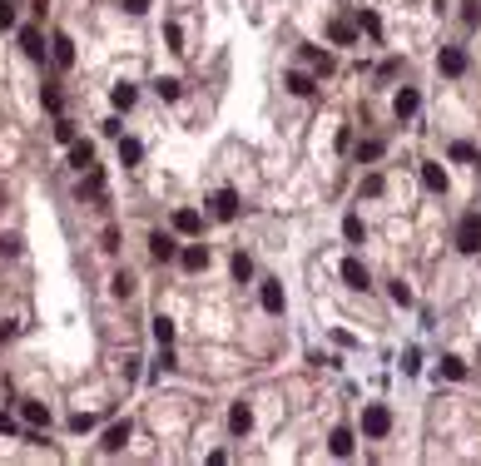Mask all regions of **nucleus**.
<instances>
[{
  "mask_svg": "<svg viewBox=\"0 0 481 466\" xmlns=\"http://www.w3.org/2000/svg\"><path fill=\"white\" fill-rule=\"evenodd\" d=\"M387 432H392V412H387L383 402L363 407V437H368V442H383Z\"/></svg>",
  "mask_w": 481,
  "mask_h": 466,
  "instance_id": "nucleus-1",
  "label": "nucleus"
},
{
  "mask_svg": "<svg viewBox=\"0 0 481 466\" xmlns=\"http://www.w3.org/2000/svg\"><path fill=\"white\" fill-rule=\"evenodd\" d=\"M437 70H442L447 80L467 75V50H462V45H442V50H437Z\"/></svg>",
  "mask_w": 481,
  "mask_h": 466,
  "instance_id": "nucleus-2",
  "label": "nucleus"
},
{
  "mask_svg": "<svg viewBox=\"0 0 481 466\" xmlns=\"http://www.w3.org/2000/svg\"><path fill=\"white\" fill-rule=\"evenodd\" d=\"M258 303H263V313H273V318H278V313L288 308V293H283V283H278V278H263V283H258Z\"/></svg>",
  "mask_w": 481,
  "mask_h": 466,
  "instance_id": "nucleus-3",
  "label": "nucleus"
},
{
  "mask_svg": "<svg viewBox=\"0 0 481 466\" xmlns=\"http://www.w3.org/2000/svg\"><path fill=\"white\" fill-rule=\"evenodd\" d=\"M457 248L462 253H481V214H467L457 224Z\"/></svg>",
  "mask_w": 481,
  "mask_h": 466,
  "instance_id": "nucleus-4",
  "label": "nucleus"
},
{
  "mask_svg": "<svg viewBox=\"0 0 481 466\" xmlns=\"http://www.w3.org/2000/svg\"><path fill=\"white\" fill-rule=\"evenodd\" d=\"M343 283H348V288H358V293H368V288H373L368 263H363V258H343Z\"/></svg>",
  "mask_w": 481,
  "mask_h": 466,
  "instance_id": "nucleus-5",
  "label": "nucleus"
},
{
  "mask_svg": "<svg viewBox=\"0 0 481 466\" xmlns=\"http://www.w3.org/2000/svg\"><path fill=\"white\" fill-rule=\"evenodd\" d=\"M179 268H184V273H203V268H208V248H203V243L179 248Z\"/></svg>",
  "mask_w": 481,
  "mask_h": 466,
  "instance_id": "nucleus-6",
  "label": "nucleus"
},
{
  "mask_svg": "<svg viewBox=\"0 0 481 466\" xmlns=\"http://www.w3.org/2000/svg\"><path fill=\"white\" fill-rule=\"evenodd\" d=\"M417 105H422V95H417L412 85L392 95V115H397V119H412V115H417Z\"/></svg>",
  "mask_w": 481,
  "mask_h": 466,
  "instance_id": "nucleus-7",
  "label": "nucleus"
},
{
  "mask_svg": "<svg viewBox=\"0 0 481 466\" xmlns=\"http://www.w3.org/2000/svg\"><path fill=\"white\" fill-rule=\"evenodd\" d=\"M174 229L184 233V238H198L203 233V214L198 209H174Z\"/></svg>",
  "mask_w": 481,
  "mask_h": 466,
  "instance_id": "nucleus-8",
  "label": "nucleus"
},
{
  "mask_svg": "<svg viewBox=\"0 0 481 466\" xmlns=\"http://www.w3.org/2000/svg\"><path fill=\"white\" fill-rule=\"evenodd\" d=\"M422 184H427V194H447V169L432 164V159H422Z\"/></svg>",
  "mask_w": 481,
  "mask_h": 466,
  "instance_id": "nucleus-9",
  "label": "nucleus"
},
{
  "mask_svg": "<svg viewBox=\"0 0 481 466\" xmlns=\"http://www.w3.org/2000/svg\"><path fill=\"white\" fill-rule=\"evenodd\" d=\"M50 55H55L60 70H70V65H75V40H70V35H55V40H50Z\"/></svg>",
  "mask_w": 481,
  "mask_h": 466,
  "instance_id": "nucleus-10",
  "label": "nucleus"
},
{
  "mask_svg": "<svg viewBox=\"0 0 481 466\" xmlns=\"http://www.w3.org/2000/svg\"><path fill=\"white\" fill-rule=\"evenodd\" d=\"M70 164H75L80 174L95 169V144H90V139H75V144H70Z\"/></svg>",
  "mask_w": 481,
  "mask_h": 466,
  "instance_id": "nucleus-11",
  "label": "nucleus"
},
{
  "mask_svg": "<svg viewBox=\"0 0 481 466\" xmlns=\"http://www.w3.org/2000/svg\"><path fill=\"white\" fill-rule=\"evenodd\" d=\"M213 214H218L223 224L238 219V194H233V189H218V194H213Z\"/></svg>",
  "mask_w": 481,
  "mask_h": 466,
  "instance_id": "nucleus-12",
  "label": "nucleus"
},
{
  "mask_svg": "<svg viewBox=\"0 0 481 466\" xmlns=\"http://www.w3.org/2000/svg\"><path fill=\"white\" fill-rule=\"evenodd\" d=\"M149 253H154L159 263H169V258H179V243H174L169 233H149Z\"/></svg>",
  "mask_w": 481,
  "mask_h": 466,
  "instance_id": "nucleus-13",
  "label": "nucleus"
},
{
  "mask_svg": "<svg viewBox=\"0 0 481 466\" xmlns=\"http://www.w3.org/2000/svg\"><path fill=\"white\" fill-rule=\"evenodd\" d=\"M20 417H25V427H50V407L45 402H20Z\"/></svg>",
  "mask_w": 481,
  "mask_h": 466,
  "instance_id": "nucleus-14",
  "label": "nucleus"
},
{
  "mask_svg": "<svg viewBox=\"0 0 481 466\" xmlns=\"http://www.w3.org/2000/svg\"><path fill=\"white\" fill-rule=\"evenodd\" d=\"M248 427H253V412H248V402H233V412H228V432H233V437H243Z\"/></svg>",
  "mask_w": 481,
  "mask_h": 466,
  "instance_id": "nucleus-15",
  "label": "nucleus"
},
{
  "mask_svg": "<svg viewBox=\"0 0 481 466\" xmlns=\"http://www.w3.org/2000/svg\"><path fill=\"white\" fill-rule=\"evenodd\" d=\"M353 447H358V437H353L348 427H338V432L328 437V452H333V457H353Z\"/></svg>",
  "mask_w": 481,
  "mask_h": 466,
  "instance_id": "nucleus-16",
  "label": "nucleus"
},
{
  "mask_svg": "<svg viewBox=\"0 0 481 466\" xmlns=\"http://www.w3.org/2000/svg\"><path fill=\"white\" fill-rule=\"evenodd\" d=\"M124 442H129V422H114V427L104 432L99 447H104V452H124Z\"/></svg>",
  "mask_w": 481,
  "mask_h": 466,
  "instance_id": "nucleus-17",
  "label": "nucleus"
},
{
  "mask_svg": "<svg viewBox=\"0 0 481 466\" xmlns=\"http://www.w3.org/2000/svg\"><path fill=\"white\" fill-rule=\"evenodd\" d=\"M343 238H348L353 248H363V243H368V229H363V219H358V214H348V219H343Z\"/></svg>",
  "mask_w": 481,
  "mask_h": 466,
  "instance_id": "nucleus-18",
  "label": "nucleus"
},
{
  "mask_svg": "<svg viewBox=\"0 0 481 466\" xmlns=\"http://www.w3.org/2000/svg\"><path fill=\"white\" fill-rule=\"evenodd\" d=\"M20 45H25L30 60H45V35L40 30H20Z\"/></svg>",
  "mask_w": 481,
  "mask_h": 466,
  "instance_id": "nucleus-19",
  "label": "nucleus"
},
{
  "mask_svg": "<svg viewBox=\"0 0 481 466\" xmlns=\"http://www.w3.org/2000/svg\"><path fill=\"white\" fill-rule=\"evenodd\" d=\"M139 159H144V144H139V139H124V134H119V164L129 169V164H139Z\"/></svg>",
  "mask_w": 481,
  "mask_h": 466,
  "instance_id": "nucleus-20",
  "label": "nucleus"
},
{
  "mask_svg": "<svg viewBox=\"0 0 481 466\" xmlns=\"http://www.w3.org/2000/svg\"><path fill=\"white\" fill-rule=\"evenodd\" d=\"M104 194V179H99V169H85V179H80V199H99Z\"/></svg>",
  "mask_w": 481,
  "mask_h": 466,
  "instance_id": "nucleus-21",
  "label": "nucleus"
},
{
  "mask_svg": "<svg viewBox=\"0 0 481 466\" xmlns=\"http://www.w3.org/2000/svg\"><path fill=\"white\" fill-rule=\"evenodd\" d=\"M328 40H333V45H353V40H358V30H353L348 20H333V25H328Z\"/></svg>",
  "mask_w": 481,
  "mask_h": 466,
  "instance_id": "nucleus-22",
  "label": "nucleus"
},
{
  "mask_svg": "<svg viewBox=\"0 0 481 466\" xmlns=\"http://www.w3.org/2000/svg\"><path fill=\"white\" fill-rule=\"evenodd\" d=\"M154 95H159V100H179V95H184V85H179L174 75H164V80H154Z\"/></svg>",
  "mask_w": 481,
  "mask_h": 466,
  "instance_id": "nucleus-23",
  "label": "nucleus"
},
{
  "mask_svg": "<svg viewBox=\"0 0 481 466\" xmlns=\"http://www.w3.org/2000/svg\"><path fill=\"white\" fill-rule=\"evenodd\" d=\"M109 100H114V110H134V100H139V95H134V85H114V90H109Z\"/></svg>",
  "mask_w": 481,
  "mask_h": 466,
  "instance_id": "nucleus-24",
  "label": "nucleus"
},
{
  "mask_svg": "<svg viewBox=\"0 0 481 466\" xmlns=\"http://www.w3.org/2000/svg\"><path fill=\"white\" fill-rule=\"evenodd\" d=\"M383 154H387V144H383V139H368V144L358 149V164H373V159H383Z\"/></svg>",
  "mask_w": 481,
  "mask_h": 466,
  "instance_id": "nucleus-25",
  "label": "nucleus"
},
{
  "mask_svg": "<svg viewBox=\"0 0 481 466\" xmlns=\"http://www.w3.org/2000/svg\"><path fill=\"white\" fill-rule=\"evenodd\" d=\"M358 25H363V30L373 35V40L383 35V20H378V10H358Z\"/></svg>",
  "mask_w": 481,
  "mask_h": 466,
  "instance_id": "nucleus-26",
  "label": "nucleus"
},
{
  "mask_svg": "<svg viewBox=\"0 0 481 466\" xmlns=\"http://www.w3.org/2000/svg\"><path fill=\"white\" fill-rule=\"evenodd\" d=\"M233 278H238V283L253 278V258H248V253H233Z\"/></svg>",
  "mask_w": 481,
  "mask_h": 466,
  "instance_id": "nucleus-27",
  "label": "nucleus"
},
{
  "mask_svg": "<svg viewBox=\"0 0 481 466\" xmlns=\"http://www.w3.org/2000/svg\"><path fill=\"white\" fill-rule=\"evenodd\" d=\"M387 189V179L383 174H368V179H363V189H358V194H363V199H378V194H383Z\"/></svg>",
  "mask_w": 481,
  "mask_h": 466,
  "instance_id": "nucleus-28",
  "label": "nucleus"
},
{
  "mask_svg": "<svg viewBox=\"0 0 481 466\" xmlns=\"http://www.w3.org/2000/svg\"><path fill=\"white\" fill-rule=\"evenodd\" d=\"M288 90H293V95H313V75L293 70V75H288Z\"/></svg>",
  "mask_w": 481,
  "mask_h": 466,
  "instance_id": "nucleus-29",
  "label": "nucleus"
},
{
  "mask_svg": "<svg viewBox=\"0 0 481 466\" xmlns=\"http://www.w3.org/2000/svg\"><path fill=\"white\" fill-rule=\"evenodd\" d=\"M462 25H467V30H477L481 25V5L477 0H462Z\"/></svg>",
  "mask_w": 481,
  "mask_h": 466,
  "instance_id": "nucleus-30",
  "label": "nucleus"
},
{
  "mask_svg": "<svg viewBox=\"0 0 481 466\" xmlns=\"http://www.w3.org/2000/svg\"><path fill=\"white\" fill-rule=\"evenodd\" d=\"M154 338H159V348H169V343H174V323H169V318H154Z\"/></svg>",
  "mask_w": 481,
  "mask_h": 466,
  "instance_id": "nucleus-31",
  "label": "nucleus"
},
{
  "mask_svg": "<svg viewBox=\"0 0 481 466\" xmlns=\"http://www.w3.org/2000/svg\"><path fill=\"white\" fill-rule=\"evenodd\" d=\"M442 372H447L452 382H462V377H467V362H462V357H442Z\"/></svg>",
  "mask_w": 481,
  "mask_h": 466,
  "instance_id": "nucleus-32",
  "label": "nucleus"
},
{
  "mask_svg": "<svg viewBox=\"0 0 481 466\" xmlns=\"http://www.w3.org/2000/svg\"><path fill=\"white\" fill-rule=\"evenodd\" d=\"M308 65H313V70H318V75H333V60H328V55H323V50H308Z\"/></svg>",
  "mask_w": 481,
  "mask_h": 466,
  "instance_id": "nucleus-33",
  "label": "nucleus"
},
{
  "mask_svg": "<svg viewBox=\"0 0 481 466\" xmlns=\"http://www.w3.org/2000/svg\"><path fill=\"white\" fill-rule=\"evenodd\" d=\"M109 288H114V298H129V293H134V278H129V273H114Z\"/></svg>",
  "mask_w": 481,
  "mask_h": 466,
  "instance_id": "nucleus-34",
  "label": "nucleus"
},
{
  "mask_svg": "<svg viewBox=\"0 0 481 466\" xmlns=\"http://www.w3.org/2000/svg\"><path fill=\"white\" fill-rule=\"evenodd\" d=\"M387 293H392V303H402V308H407V303H412V288H407V283H402V278H397V283H392V288H387Z\"/></svg>",
  "mask_w": 481,
  "mask_h": 466,
  "instance_id": "nucleus-35",
  "label": "nucleus"
},
{
  "mask_svg": "<svg viewBox=\"0 0 481 466\" xmlns=\"http://www.w3.org/2000/svg\"><path fill=\"white\" fill-rule=\"evenodd\" d=\"M164 40H169V50H184V30L179 25H164Z\"/></svg>",
  "mask_w": 481,
  "mask_h": 466,
  "instance_id": "nucleus-36",
  "label": "nucleus"
},
{
  "mask_svg": "<svg viewBox=\"0 0 481 466\" xmlns=\"http://www.w3.org/2000/svg\"><path fill=\"white\" fill-rule=\"evenodd\" d=\"M452 159H457V164H472L477 149H472V144H452Z\"/></svg>",
  "mask_w": 481,
  "mask_h": 466,
  "instance_id": "nucleus-37",
  "label": "nucleus"
},
{
  "mask_svg": "<svg viewBox=\"0 0 481 466\" xmlns=\"http://www.w3.org/2000/svg\"><path fill=\"white\" fill-rule=\"evenodd\" d=\"M90 427H95L90 412H75V417H70V432H90Z\"/></svg>",
  "mask_w": 481,
  "mask_h": 466,
  "instance_id": "nucleus-38",
  "label": "nucleus"
},
{
  "mask_svg": "<svg viewBox=\"0 0 481 466\" xmlns=\"http://www.w3.org/2000/svg\"><path fill=\"white\" fill-rule=\"evenodd\" d=\"M174 367H179V362H174V352L159 348V362H154V372H174Z\"/></svg>",
  "mask_w": 481,
  "mask_h": 466,
  "instance_id": "nucleus-39",
  "label": "nucleus"
},
{
  "mask_svg": "<svg viewBox=\"0 0 481 466\" xmlns=\"http://www.w3.org/2000/svg\"><path fill=\"white\" fill-rule=\"evenodd\" d=\"M55 139H60V144H75V124L60 119V124H55Z\"/></svg>",
  "mask_w": 481,
  "mask_h": 466,
  "instance_id": "nucleus-40",
  "label": "nucleus"
},
{
  "mask_svg": "<svg viewBox=\"0 0 481 466\" xmlns=\"http://www.w3.org/2000/svg\"><path fill=\"white\" fill-rule=\"evenodd\" d=\"M0 25H5V30L15 25V5H0Z\"/></svg>",
  "mask_w": 481,
  "mask_h": 466,
  "instance_id": "nucleus-41",
  "label": "nucleus"
},
{
  "mask_svg": "<svg viewBox=\"0 0 481 466\" xmlns=\"http://www.w3.org/2000/svg\"><path fill=\"white\" fill-rule=\"evenodd\" d=\"M124 10H129V15H144V10H149V0H124Z\"/></svg>",
  "mask_w": 481,
  "mask_h": 466,
  "instance_id": "nucleus-42",
  "label": "nucleus"
}]
</instances>
